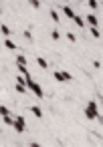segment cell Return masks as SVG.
Returning <instances> with one entry per match:
<instances>
[{
    "mask_svg": "<svg viewBox=\"0 0 103 147\" xmlns=\"http://www.w3.org/2000/svg\"><path fill=\"white\" fill-rule=\"evenodd\" d=\"M24 85H26V91H30L35 97H39V99H43V97H45L43 87H41L37 81H33V77H30V79H24Z\"/></svg>",
    "mask_w": 103,
    "mask_h": 147,
    "instance_id": "6da1fadb",
    "label": "cell"
},
{
    "mask_svg": "<svg viewBox=\"0 0 103 147\" xmlns=\"http://www.w3.org/2000/svg\"><path fill=\"white\" fill-rule=\"evenodd\" d=\"M85 117L87 119H99V107H97V101H89L87 107H85Z\"/></svg>",
    "mask_w": 103,
    "mask_h": 147,
    "instance_id": "7a4b0ae2",
    "label": "cell"
},
{
    "mask_svg": "<svg viewBox=\"0 0 103 147\" xmlns=\"http://www.w3.org/2000/svg\"><path fill=\"white\" fill-rule=\"evenodd\" d=\"M16 133H24V129H26V123H24V117L22 115H14V121H12V125H10Z\"/></svg>",
    "mask_w": 103,
    "mask_h": 147,
    "instance_id": "3957f363",
    "label": "cell"
},
{
    "mask_svg": "<svg viewBox=\"0 0 103 147\" xmlns=\"http://www.w3.org/2000/svg\"><path fill=\"white\" fill-rule=\"evenodd\" d=\"M55 79L59 83H67V81H71V75L67 71H55Z\"/></svg>",
    "mask_w": 103,
    "mask_h": 147,
    "instance_id": "277c9868",
    "label": "cell"
},
{
    "mask_svg": "<svg viewBox=\"0 0 103 147\" xmlns=\"http://www.w3.org/2000/svg\"><path fill=\"white\" fill-rule=\"evenodd\" d=\"M85 20L89 22V26H99V18H97V16H95L93 12H91V14H89V16L85 18Z\"/></svg>",
    "mask_w": 103,
    "mask_h": 147,
    "instance_id": "5b68a950",
    "label": "cell"
},
{
    "mask_svg": "<svg viewBox=\"0 0 103 147\" xmlns=\"http://www.w3.org/2000/svg\"><path fill=\"white\" fill-rule=\"evenodd\" d=\"M18 71H20V75L24 79H30V73H28V67L26 65H18Z\"/></svg>",
    "mask_w": 103,
    "mask_h": 147,
    "instance_id": "8992f818",
    "label": "cell"
},
{
    "mask_svg": "<svg viewBox=\"0 0 103 147\" xmlns=\"http://www.w3.org/2000/svg\"><path fill=\"white\" fill-rule=\"evenodd\" d=\"M30 113H33L35 117H39V119H43V111H41V107L33 105V107H30Z\"/></svg>",
    "mask_w": 103,
    "mask_h": 147,
    "instance_id": "52a82bcc",
    "label": "cell"
},
{
    "mask_svg": "<svg viewBox=\"0 0 103 147\" xmlns=\"http://www.w3.org/2000/svg\"><path fill=\"white\" fill-rule=\"evenodd\" d=\"M71 20H73V22H75V24H77V26H85V18H81V16H79V14H75V16H73V18H71Z\"/></svg>",
    "mask_w": 103,
    "mask_h": 147,
    "instance_id": "ba28073f",
    "label": "cell"
},
{
    "mask_svg": "<svg viewBox=\"0 0 103 147\" xmlns=\"http://www.w3.org/2000/svg\"><path fill=\"white\" fill-rule=\"evenodd\" d=\"M4 47H6L8 51H16V45H14L12 38H6V40H4Z\"/></svg>",
    "mask_w": 103,
    "mask_h": 147,
    "instance_id": "9c48e42d",
    "label": "cell"
},
{
    "mask_svg": "<svg viewBox=\"0 0 103 147\" xmlns=\"http://www.w3.org/2000/svg\"><path fill=\"white\" fill-rule=\"evenodd\" d=\"M63 12H65V16H69V18L75 16V10H73L71 6H63Z\"/></svg>",
    "mask_w": 103,
    "mask_h": 147,
    "instance_id": "30bf717a",
    "label": "cell"
},
{
    "mask_svg": "<svg viewBox=\"0 0 103 147\" xmlns=\"http://www.w3.org/2000/svg\"><path fill=\"white\" fill-rule=\"evenodd\" d=\"M91 36H93V38H97V40L101 38V32H99V28H97V26H91Z\"/></svg>",
    "mask_w": 103,
    "mask_h": 147,
    "instance_id": "8fae6325",
    "label": "cell"
},
{
    "mask_svg": "<svg viewBox=\"0 0 103 147\" xmlns=\"http://www.w3.org/2000/svg\"><path fill=\"white\" fill-rule=\"evenodd\" d=\"M87 6H91L93 10H97L101 4H99V0H87Z\"/></svg>",
    "mask_w": 103,
    "mask_h": 147,
    "instance_id": "7c38bea8",
    "label": "cell"
},
{
    "mask_svg": "<svg viewBox=\"0 0 103 147\" xmlns=\"http://www.w3.org/2000/svg\"><path fill=\"white\" fill-rule=\"evenodd\" d=\"M37 63H39V67H41V69H49V63H47L43 57H39V59H37Z\"/></svg>",
    "mask_w": 103,
    "mask_h": 147,
    "instance_id": "4fadbf2b",
    "label": "cell"
},
{
    "mask_svg": "<svg viewBox=\"0 0 103 147\" xmlns=\"http://www.w3.org/2000/svg\"><path fill=\"white\" fill-rule=\"evenodd\" d=\"M16 93H20V95L26 93V85L24 83H16Z\"/></svg>",
    "mask_w": 103,
    "mask_h": 147,
    "instance_id": "5bb4252c",
    "label": "cell"
},
{
    "mask_svg": "<svg viewBox=\"0 0 103 147\" xmlns=\"http://www.w3.org/2000/svg\"><path fill=\"white\" fill-rule=\"evenodd\" d=\"M51 18H53V22H61V16L57 10H51Z\"/></svg>",
    "mask_w": 103,
    "mask_h": 147,
    "instance_id": "9a60e30c",
    "label": "cell"
},
{
    "mask_svg": "<svg viewBox=\"0 0 103 147\" xmlns=\"http://www.w3.org/2000/svg\"><path fill=\"white\" fill-rule=\"evenodd\" d=\"M0 30H2V34H4V36H10V34H12V32H10V28H8L6 24H2V26H0Z\"/></svg>",
    "mask_w": 103,
    "mask_h": 147,
    "instance_id": "2e32d148",
    "label": "cell"
},
{
    "mask_svg": "<svg viewBox=\"0 0 103 147\" xmlns=\"http://www.w3.org/2000/svg\"><path fill=\"white\" fill-rule=\"evenodd\" d=\"M12 121H14V115L10 113V115H4V123L6 125H12Z\"/></svg>",
    "mask_w": 103,
    "mask_h": 147,
    "instance_id": "e0dca14e",
    "label": "cell"
},
{
    "mask_svg": "<svg viewBox=\"0 0 103 147\" xmlns=\"http://www.w3.org/2000/svg\"><path fill=\"white\" fill-rule=\"evenodd\" d=\"M16 65H26V57L18 55V57H16Z\"/></svg>",
    "mask_w": 103,
    "mask_h": 147,
    "instance_id": "ac0fdd59",
    "label": "cell"
},
{
    "mask_svg": "<svg viewBox=\"0 0 103 147\" xmlns=\"http://www.w3.org/2000/svg\"><path fill=\"white\" fill-rule=\"evenodd\" d=\"M28 4H30L33 8H41V2H39V0H28Z\"/></svg>",
    "mask_w": 103,
    "mask_h": 147,
    "instance_id": "d6986e66",
    "label": "cell"
},
{
    "mask_svg": "<svg viewBox=\"0 0 103 147\" xmlns=\"http://www.w3.org/2000/svg\"><path fill=\"white\" fill-rule=\"evenodd\" d=\"M0 115H2V117H4V115H10V111H8L4 105H0Z\"/></svg>",
    "mask_w": 103,
    "mask_h": 147,
    "instance_id": "ffe728a7",
    "label": "cell"
},
{
    "mask_svg": "<svg viewBox=\"0 0 103 147\" xmlns=\"http://www.w3.org/2000/svg\"><path fill=\"white\" fill-rule=\"evenodd\" d=\"M51 38H53V40H59V38H61V34H59L57 30H53V32H51Z\"/></svg>",
    "mask_w": 103,
    "mask_h": 147,
    "instance_id": "44dd1931",
    "label": "cell"
},
{
    "mask_svg": "<svg viewBox=\"0 0 103 147\" xmlns=\"http://www.w3.org/2000/svg\"><path fill=\"white\" fill-rule=\"evenodd\" d=\"M24 38H26V40H33V32H30V30H24Z\"/></svg>",
    "mask_w": 103,
    "mask_h": 147,
    "instance_id": "7402d4cb",
    "label": "cell"
},
{
    "mask_svg": "<svg viewBox=\"0 0 103 147\" xmlns=\"http://www.w3.org/2000/svg\"><path fill=\"white\" fill-rule=\"evenodd\" d=\"M67 38H69V40H71V42H77V36H75V34H73V32H69V34H67Z\"/></svg>",
    "mask_w": 103,
    "mask_h": 147,
    "instance_id": "603a6c76",
    "label": "cell"
}]
</instances>
